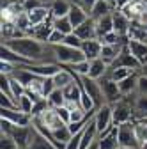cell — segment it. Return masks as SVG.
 <instances>
[{
    "label": "cell",
    "instance_id": "1",
    "mask_svg": "<svg viewBox=\"0 0 147 149\" xmlns=\"http://www.w3.org/2000/svg\"><path fill=\"white\" fill-rule=\"evenodd\" d=\"M2 45H6L7 48H11L12 52H16L21 59H25L28 64H41V62H50L48 55L53 53L51 46L34 39L30 36L25 37H18V39H7L2 41Z\"/></svg>",
    "mask_w": 147,
    "mask_h": 149
},
{
    "label": "cell",
    "instance_id": "2",
    "mask_svg": "<svg viewBox=\"0 0 147 149\" xmlns=\"http://www.w3.org/2000/svg\"><path fill=\"white\" fill-rule=\"evenodd\" d=\"M51 50L55 55V61L64 64V66H73V64H78L82 61H87L82 48H73L67 45H57V46H51Z\"/></svg>",
    "mask_w": 147,
    "mask_h": 149
},
{
    "label": "cell",
    "instance_id": "3",
    "mask_svg": "<svg viewBox=\"0 0 147 149\" xmlns=\"http://www.w3.org/2000/svg\"><path fill=\"white\" fill-rule=\"evenodd\" d=\"M112 107H114V124L115 126L135 121V108H133V101H130V98H122L121 101H117Z\"/></svg>",
    "mask_w": 147,
    "mask_h": 149
},
{
    "label": "cell",
    "instance_id": "4",
    "mask_svg": "<svg viewBox=\"0 0 147 149\" xmlns=\"http://www.w3.org/2000/svg\"><path fill=\"white\" fill-rule=\"evenodd\" d=\"M32 123H35V124H39V126L46 128L50 133H51V132H55V130H60L62 126H67V124L59 117L57 110L51 108V107H50V108H46L39 117H34V121H32Z\"/></svg>",
    "mask_w": 147,
    "mask_h": 149
},
{
    "label": "cell",
    "instance_id": "5",
    "mask_svg": "<svg viewBox=\"0 0 147 149\" xmlns=\"http://www.w3.org/2000/svg\"><path fill=\"white\" fill-rule=\"evenodd\" d=\"M78 78H80V77H78ZM80 84H82L83 91L87 92L90 98H92L96 108H99V107L105 105V96H103L99 80H92V78H89V77H82V78H80Z\"/></svg>",
    "mask_w": 147,
    "mask_h": 149
},
{
    "label": "cell",
    "instance_id": "6",
    "mask_svg": "<svg viewBox=\"0 0 147 149\" xmlns=\"http://www.w3.org/2000/svg\"><path fill=\"white\" fill-rule=\"evenodd\" d=\"M94 121H96V126H98L99 133H103L106 130H110L112 126H115L114 124V107L108 105V103L99 107L96 110V114H94Z\"/></svg>",
    "mask_w": 147,
    "mask_h": 149
},
{
    "label": "cell",
    "instance_id": "7",
    "mask_svg": "<svg viewBox=\"0 0 147 149\" xmlns=\"http://www.w3.org/2000/svg\"><path fill=\"white\" fill-rule=\"evenodd\" d=\"M99 84H101V91H103V96H105V103H108V105H115L117 101L122 100L119 84L114 82L112 78L108 77V74H106L105 78L99 80Z\"/></svg>",
    "mask_w": 147,
    "mask_h": 149
},
{
    "label": "cell",
    "instance_id": "8",
    "mask_svg": "<svg viewBox=\"0 0 147 149\" xmlns=\"http://www.w3.org/2000/svg\"><path fill=\"white\" fill-rule=\"evenodd\" d=\"M117 133H119V146L121 147H128V149H140L137 137H135V126L133 121L117 126Z\"/></svg>",
    "mask_w": 147,
    "mask_h": 149
},
{
    "label": "cell",
    "instance_id": "9",
    "mask_svg": "<svg viewBox=\"0 0 147 149\" xmlns=\"http://www.w3.org/2000/svg\"><path fill=\"white\" fill-rule=\"evenodd\" d=\"M0 117L11 121L14 126H32V121H34L32 116L25 114L21 110H6V108L0 110Z\"/></svg>",
    "mask_w": 147,
    "mask_h": 149
},
{
    "label": "cell",
    "instance_id": "10",
    "mask_svg": "<svg viewBox=\"0 0 147 149\" xmlns=\"http://www.w3.org/2000/svg\"><path fill=\"white\" fill-rule=\"evenodd\" d=\"M117 68H130V69H133V71H140V62L131 55V52H130V48H128V45L122 48V52H121V55L117 57V61L110 66V69H117Z\"/></svg>",
    "mask_w": 147,
    "mask_h": 149
},
{
    "label": "cell",
    "instance_id": "11",
    "mask_svg": "<svg viewBox=\"0 0 147 149\" xmlns=\"http://www.w3.org/2000/svg\"><path fill=\"white\" fill-rule=\"evenodd\" d=\"M32 135H34V126H14L11 133V137L14 139V142L18 144L20 149H28Z\"/></svg>",
    "mask_w": 147,
    "mask_h": 149
},
{
    "label": "cell",
    "instance_id": "12",
    "mask_svg": "<svg viewBox=\"0 0 147 149\" xmlns=\"http://www.w3.org/2000/svg\"><path fill=\"white\" fill-rule=\"evenodd\" d=\"M119 133L117 126H112L106 132L99 133L98 137V149H119Z\"/></svg>",
    "mask_w": 147,
    "mask_h": 149
},
{
    "label": "cell",
    "instance_id": "13",
    "mask_svg": "<svg viewBox=\"0 0 147 149\" xmlns=\"http://www.w3.org/2000/svg\"><path fill=\"white\" fill-rule=\"evenodd\" d=\"M28 71H32L34 74H37L41 78H53L55 74L60 71V66L55 62H41V64H30L25 66Z\"/></svg>",
    "mask_w": 147,
    "mask_h": 149
},
{
    "label": "cell",
    "instance_id": "14",
    "mask_svg": "<svg viewBox=\"0 0 147 149\" xmlns=\"http://www.w3.org/2000/svg\"><path fill=\"white\" fill-rule=\"evenodd\" d=\"M112 20H114V32L119 34L121 37H126L128 39V32H130V27H131V20L119 9H114Z\"/></svg>",
    "mask_w": 147,
    "mask_h": 149
},
{
    "label": "cell",
    "instance_id": "15",
    "mask_svg": "<svg viewBox=\"0 0 147 149\" xmlns=\"http://www.w3.org/2000/svg\"><path fill=\"white\" fill-rule=\"evenodd\" d=\"M28 14V20H30V25L32 27H37L41 23H46L50 20H53V16H51V11H50V6H43V7H37V9H34Z\"/></svg>",
    "mask_w": 147,
    "mask_h": 149
},
{
    "label": "cell",
    "instance_id": "16",
    "mask_svg": "<svg viewBox=\"0 0 147 149\" xmlns=\"http://www.w3.org/2000/svg\"><path fill=\"white\" fill-rule=\"evenodd\" d=\"M126 45H103V50H101V61L110 68L115 61H117V57L121 55V52H122V48H124Z\"/></svg>",
    "mask_w": 147,
    "mask_h": 149
},
{
    "label": "cell",
    "instance_id": "17",
    "mask_svg": "<svg viewBox=\"0 0 147 149\" xmlns=\"http://www.w3.org/2000/svg\"><path fill=\"white\" fill-rule=\"evenodd\" d=\"M67 18H69V22H71V25L75 27V29H78L82 23H85L87 20H89V13H87V9H83L82 6H78V4H71V9H69V14H67Z\"/></svg>",
    "mask_w": 147,
    "mask_h": 149
},
{
    "label": "cell",
    "instance_id": "18",
    "mask_svg": "<svg viewBox=\"0 0 147 149\" xmlns=\"http://www.w3.org/2000/svg\"><path fill=\"white\" fill-rule=\"evenodd\" d=\"M101 50H103V45L99 39H90V41H83L82 45V52L85 55L87 61H96L101 57Z\"/></svg>",
    "mask_w": 147,
    "mask_h": 149
},
{
    "label": "cell",
    "instance_id": "19",
    "mask_svg": "<svg viewBox=\"0 0 147 149\" xmlns=\"http://www.w3.org/2000/svg\"><path fill=\"white\" fill-rule=\"evenodd\" d=\"M75 34L80 37L82 41L98 39V34H96V22L92 20V18H89L85 23H82L78 29H75Z\"/></svg>",
    "mask_w": 147,
    "mask_h": 149
},
{
    "label": "cell",
    "instance_id": "20",
    "mask_svg": "<svg viewBox=\"0 0 147 149\" xmlns=\"http://www.w3.org/2000/svg\"><path fill=\"white\" fill-rule=\"evenodd\" d=\"M53 30H55V29H53V20H50V22H46V23H41V25H37V27H34L30 37H34V39H37V41H41V43L46 45Z\"/></svg>",
    "mask_w": 147,
    "mask_h": 149
},
{
    "label": "cell",
    "instance_id": "21",
    "mask_svg": "<svg viewBox=\"0 0 147 149\" xmlns=\"http://www.w3.org/2000/svg\"><path fill=\"white\" fill-rule=\"evenodd\" d=\"M128 48H130L131 55L140 62V66L147 64V45L138 43V41H128Z\"/></svg>",
    "mask_w": 147,
    "mask_h": 149
},
{
    "label": "cell",
    "instance_id": "22",
    "mask_svg": "<svg viewBox=\"0 0 147 149\" xmlns=\"http://www.w3.org/2000/svg\"><path fill=\"white\" fill-rule=\"evenodd\" d=\"M28 149H57V147L53 146L51 139H48L46 135L39 133L37 130L34 128V135H32V140H30Z\"/></svg>",
    "mask_w": 147,
    "mask_h": 149
},
{
    "label": "cell",
    "instance_id": "23",
    "mask_svg": "<svg viewBox=\"0 0 147 149\" xmlns=\"http://www.w3.org/2000/svg\"><path fill=\"white\" fill-rule=\"evenodd\" d=\"M112 9H114V6L108 4L106 0H98V2L92 6V9L89 11V16L96 22V20H99V18L106 16V14H112V13H114Z\"/></svg>",
    "mask_w": 147,
    "mask_h": 149
},
{
    "label": "cell",
    "instance_id": "24",
    "mask_svg": "<svg viewBox=\"0 0 147 149\" xmlns=\"http://www.w3.org/2000/svg\"><path fill=\"white\" fill-rule=\"evenodd\" d=\"M137 85H138V73L128 77L126 80L119 82V89H121V94L122 98H130L131 94H137Z\"/></svg>",
    "mask_w": 147,
    "mask_h": 149
},
{
    "label": "cell",
    "instance_id": "25",
    "mask_svg": "<svg viewBox=\"0 0 147 149\" xmlns=\"http://www.w3.org/2000/svg\"><path fill=\"white\" fill-rule=\"evenodd\" d=\"M75 80H76V74L71 73L67 68H60V71L53 77V82H55V85H57V89H66L69 84H73Z\"/></svg>",
    "mask_w": 147,
    "mask_h": 149
},
{
    "label": "cell",
    "instance_id": "26",
    "mask_svg": "<svg viewBox=\"0 0 147 149\" xmlns=\"http://www.w3.org/2000/svg\"><path fill=\"white\" fill-rule=\"evenodd\" d=\"M108 66L101 61V59H96V61H90V69H89V78L92 80H101L108 74Z\"/></svg>",
    "mask_w": 147,
    "mask_h": 149
},
{
    "label": "cell",
    "instance_id": "27",
    "mask_svg": "<svg viewBox=\"0 0 147 149\" xmlns=\"http://www.w3.org/2000/svg\"><path fill=\"white\" fill-rule=\"evenodd\" d=\"M82 84H80V78L76 77V80L73 82V84H69L66 89H62V92H64V98H66V103L67 101H78L80 103V96H82Z\"/></svg>",
    "mask_w": 147,
    "mask_h": 149
},
{
    "label": "cell",
    "instance_id": "28",
    "mask_svg": "<svg viewBox=\"0 0 147 149\" xmlns=\"http://www.w3.org/2000/svg\"><path fill=\"white\" fill-rule=\"evenodd\" d=\"M114 32V20H112V14H106L99 20H96V34H98V39H101L103 36Z\"/></svg>",
    "mask_w": 147,
    "mask_h": 149
},
{
    "label": "cell",
    "instance_id": "29",
    "mask_svg": "<svg viewBox=\"0 0 147 149\" xmlns=\"http://www.w3.org/2000/svg\"><path fill=\"white\" fill-rule=\"evenodd\" d=\"M128 41H138V43H145L147 45V29L131 22L130 32H128Z\"/></svg>",
    "mask_w": 147,
    "mask_h": 149
},
{
    "label": "cell",
    "instance_id": "30",
    "mask_svg": "<svg viewBox=\"0 0 147 149\" xmlns=\"http://www.w3.org/2000/svg\"><path fill=\"white\" fill-rule=\"evenodd\" d=\"M69 9H71V4L67 2V0H51V4H50V11H51L53 18H64V16H67Z\"/></svg>",
    "mask_w": 147,
    "mask_h": 149
},
{
    "label": "cell",
    "instance_id": "31",
    "mask_svg": "<svg viewBox=\"0 0 147 149\" xmlns=\"http://www.w3.org/2000/svg\"><path fill=\"white\" fill-rule=\"evenodd\" d=\"M133 108H135V121H138V119H145V117H147V96L135 94Z\"/></svg>",
    "mask_w": 147,
    "mask_h": 149
},
{
    "label": "cell",
    "instance_id": "32",
    "mask_svg": "<svg viewBox=\"0 0 147 149\" xmlns=\"http://www.w3.org/2000/svg\"><path fill=\"white\" fill-rule=\"evenodd\" d=\"M0 53H2V61L12 62V64H16V66H30L25 59H21L16 52H12V50H11V48H7L6 45H2V50H0Z\"/></svg>",
    "mask_w": 147,
    "mask_h": 149
},
{
    "label": "cell",
    "instance_id": "33",
    "mask_svg": "<svg viewBox=\"0 0 147 149\" xmlns=\"http://www.w3.org/2000/svg\"><path fill=\"white\" fill-rule=\"evenodd\" d=\"M50 139H51V142H59V144L67 146V142L73 139V135H71V132H69L67 126H62L60 130H55V132H51V133H50Z\"/></svg>",
    "mask_w": 147,
    "mask_h": 149
},
{
    "label": "cell",
    "instance_id": "34",
    "mask_svg": "<svg viewBox=\"0 0 147 149\" xmlns=\"http://www.w3.org/2000/svg\"><path fill=\"white\" fill-rule=\"evenodd\" d=\"M53 29L59 30V32H62L64 36H69V34L75 32V27L71 25V22H69L67 16H64V18H53Z\"/></svg>",
    "mask_w": 147,
    "mask_h": 149
},
{
    "label": "cell",
    "instance_id": "35",
    "mask_svg": "<svg viewBox=\"0 0 147 149\" xmlns=\"http://www.w3.org/2000/svg\"><path fill=\"white\" fill-rule=\"evenodd\" d=\"M133 126H135V137H137V142L138 146L142 147L144 144H147V123L138 119V121H133Z\"/></svg>",
    "mask_w": 147,
    "mask_h": 149
},
{
    "label": "cell",
    "instance_id": "36",
    "mask_svg": "<svg viewBox=\"0 0 147 149\" xmlns=\"http://www.w3.org/2000/svg\"><path fill=\"white\" fill-rule=\"evenodd\" d=\"M135 73H138V71H133V69H130V68H117V69H108V77L112 78L114 82H122V80H126L128 77H131V74H135Z\"/></svg>",
    "mask_w": 147,
    "mask_h": 149
},
{
    "label": "cell",
    "instance_id": "37",
    "mask_svg": "<svg viewBox=\"0 0 147 149\" xmlns=\"http://www.w3.org/2000/svg\"><path fill=\"white\" fill-rule=\"evenodd\" d=\"M46 100H48V105H50L51 108H59V107H64V105H66V98H64L62 89H55Z\"/></svg>",
    "mask_w": 147,
    "mask_h": 149
},
{
    "label": "cell",
    "instance_id": "38",
    "mask_svg": "<svg viewBox=\"0 0 147 149\" xmlns=\"http://www.w3.org/2000/svg\"><path fill=\"white\" fill-rule=\"evenodd\" d=\"M71 73H75L76 77H89V69H90V61H82L78 64H73V66H66Z\"/></svg>",
    "mask_w": 147,
    "mask_h": 149
},
{
    "label": "cell",
    "instance_id": "39",
    "mask_svg": "<svg viewBox=\"0 0 147 149\" xmlns=\"http://www.w3.org/2000/svg\"><path fill=\"white\" fill-rule=\"evenodd\" d=\"M18 108H20L21 112H25V114L32 116V108H34V101H32V98L27 96V94H23L20 100H18Z\"/></svg>",
    "mask_w": 147,
    "mask_h": 149
},
{
    "label": "cell",
    "instance_id": "40",
    "mask_svg": "<svg viewBox=\"0 0 147 149\" xmlns=\"http://www.w3.org/2000/svg\"><path fill=\"white\" fill-rule=\"evenodd\" d=\"M0 149H20V147H18V144L14 142V139L11 135L2 133L0 135Z\"/></svg>",
    "mask_w": 147,
    "mask_h": 149
},
{
    "label": "cell",
    "instance_id": "41",
    "mask_svg": "<svg viewBox=\"0 0 147 149\" xmlns=\"http://www.w3.org/2000/svg\"><path fill=\"white\" fill-rule=\"evenodd\" d=\"M0 107L6 108V110H20V108H18V103H16L12 98L6 96V94L0 96Z\"/></svg>",
    "mask_w": 147,
    "mask_h": 149
},
{
    "label": "cell",
    "instance_id": "42",
    "mask_svg": "<svg viewBox=\"0 0 147 149\" xmlns=\"http://www.w3.org/2000/svg\"><path fill=\"white\" fill-rule=\"evenodd\" d=\"M64 39H66V36H64L62 32H59V30H53L46 45H48V46H57V45H62V43H64Z\"/></svg>",
    "mask_w": 147,
    "mask_h": 149
},
{
    "label": "cell",
    "instance_id": "43",
    "mask_svg": "<svg viewBox=\"0 0 147 149\" xmlns=\"http://www.w3.org/2000/svg\"><path fill=\"white\" fill-rule=\"evenodd\" d=\"M62 45H67V46H73V48H82V45H83V41L80 39V37L73 32V34H69V36H66V39H64V43Z\"/></svg>",
    "mask_w": 147,
    "mask_h": 149
},
{
    "label": "cell",
    "instance_id": "44",
    "mask_svg": "<svg viewBox=\"0 0 147 149\" xmlns=\"http://www.w3.org/2000/svg\"><path fill=\"white\" fill-rule=\"evenodd\" d=\"M16 69H18V66L12 64V62H7V61H2V64H0V73H2L4 77H12Z\"/></svg>",
    "mask_w": 147,
    "mask_h": 149
},
{
    "label": "cell",
    "instance_id": "45",
    "mask_svg": "<svg viewBox=\"0 0 147 149\" xmlns=\"http://www.w3.org/2000/svg\"><path fill=\"white\" fill-rule=\"evenodd\" d=\"M21 4H23L25 13H30L34 9H37V7H43L44 6V0H21Z\"/></svg>",
    "mask_w": 147,
    "mask_h": 149
},
{
    "label": "cell",
    "instance_id": "46",
    "mask_svg": "<svg viewBox=\"0 0 147 149\" xmlns=\"http://www.w3.org/2000/svg\"><path fill=\"white\" fill-rule=\"evenodd\" d=\"M137 94L147 96V77L138 73V85H137Z\"/></svg>",
    "mask_w": 147,
    "mask_h": 149
},
{
    "label": "cell",
    "instance_id": "47",
    "mask_svg": "<svg viewBox=\"0 0 147 149\" xmlns=\"http://www.w3.org/2000/svg\"><path fill=\"white\" fill-rule=\"evenodd\" d=\"M55 110H57L59 117H60L66 124H69V119H71V112H69V108L64 105V107H59V108H55Z\"/></svg>",
    "mask_w": 147,
    "mask_h": 149
},
{
    "label": "cell",
    "instance_id": "48",
    "mask_svg": "<svg viewBox=\"0 0 147 149\" xmlns=\"http://www.w3.org/2000/svg\"><path fill=\"white\" fill-rule=\"evenodd\" d=\"M55 89H57V85H55L53 78H44V98H48Z\"/></svg>",
    "mask_w": 147,
    "mask_h": 149
},
{
    "label": "cell",
    "instance_id": "49",
    "mask_svg": "<svg viewBox=\"0 0 147 149\" xmlns=\"http://www.w3.org/2000/svg\"><path fill=\"white\" fill-rule=\"evenodd\" d=\"M135 0H115V9H124L126 6H130V4H133Z\"/></svg>",
    "mask_w": 147,
    "mask_h": 149
},
{
    "label": "cell",
    "instance_id": "50",
    "mask_svg": "<svg viewBox=\"0 0 147 149\" xmlns=\"http://www.w3.org/2000/svg\"><path fill=\"white\" fill-rule=\"evenodd\" d=\"M83 2H85V6H87V7H89V11H90V9H92V6L98 2V0H83Z\"/></svg>",
    "mask_w": 147,
    "mask_h": 149
},
{
    "label": "cell",
    "instance_id": "51",
    "mask_svg": "<svg viewBox=\"0 0 147 149\" xmlns=\"http://www.w3.org/2000/svg\"><path fill=\"white\" fill-rule=\"evenodd\" d=\"M138 73H140V74H144V77H147V64H145V66H142Z\"/></svg>",
    "mask_w": 147,
    "mask_h": 149
},
{
    "label": "cell",
    "instance_id": "52",
    "mask_svg": "<svg viewBox=\"0 0 147 149\" xmlns=\"http://www.w3.org/2000/svg\"><path fill=\"white\" fill-rule=\"evenodd\" d=\"M106 2H108V4H112V6H114V9H115V0H106Z\"/></svg>",
    "mask_w": 147,
    "mask_h": 149
},
{
    "label": "cell",
    "instance_id": "53",
    "mask_svg": "<svg viewBox=\"0 0 147 149\" xmlns=\"http://www.w3.org/2000/svg\"><path fill=\"white\" fill-rule=\"evenodd\" d=\"M140 149H147V144H144V146H142V147H140Z\"/></svg>",
    "mask_w": 147,
    "mask_h": 149
},
{
    "label": "cell",
    "instance_id": "54",
    "mask_svg": "<svg viewBox=\"0 0 147 149\" xmlns=\"http://www.w3.org/2000/svg\"><path fill=\"white\" fill-rule=\"evenodd\" d=\"M142 121H145V123H147V117H145V119H142Z\"/></svg>",
    "mask_w": 147,
    "mask_h": 149
},
{
    "label": "cell",
    "instance_id": "55",
    "mask_svg": "<svg viewBox=\"0 0 147 149\" xmlns=\"http://www.w3.org/2000/svg\"><path fill=\"white\" fill-rule=\"evenodd\" d=\"M119 149H128V147H119Z\"/></svg>",
    "mask_w": 147,
    "mask_h": 149
}]
</instances>
